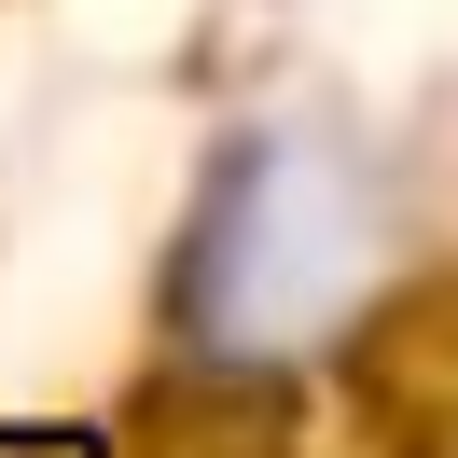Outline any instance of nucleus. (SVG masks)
<instances>
[{
	"label": "nucleus",
	"mask_w": 458,
	"mask_h": 458,
	"mask_svg": "<svg viewBox=\"0 0 458 458\" xmlns=\"http://www.w3.org/2000/svg\"><path fill=\"white\" fill-rule=\"evenodd\" d=\"M389 264V208L334 140H250L181 250V334L208 361H306Z\"/></svg>",
	"instance_id": "1"
}]
</instances>
